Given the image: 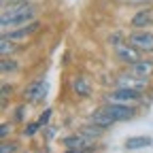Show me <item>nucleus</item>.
<instances>
[{"label": "nucleus", "instance_id": "nucleus-18", "mask_svg": "<svg viewBox=\"0 0 153 153\" xmlns=\"http://www.w3.org/2000/svg\"><path fill=\"white\" fill-rule=\"evenodd\" d=\"M121 2H126V4H149L153 0H121Z\"/></svg>", "mask_w": 153, "mask_h": 153}, {"label": "nucleus", "instance_id": "nucleus-3", "mask_svg": "<svg viewBox=\"0 0 153 153\" xmlns=\"http://www.w3.org/2000/svg\"><path fill=\"white\" fill-rule=\"evenodd\" d=\"M128 43L134 45L143 53H153V34L147 32V30H136L134 28L130 32V36H128Z\"/></svg>", "mask_w": 153, "mask_h": 153}, {"label": "nucleus", "instance_id": "nucleus-10", "mask_svg": "<svg viewBox=\"0 0 153 153\" xmlns=\"http://www.w3.org/2000/svg\"><path fill=\"white\" fill-rule=\"evenodd\" d=\"M130 72H134V74H138V76H149L153 74V60H140L136 62V64H132L130 66Z\"/></svg>", "mask_w": 153, "mask_h": 153}, {"label": "nucleus", "instance_id": "nucleus-13", "mask_svg": "<svg viewBox=\"0 0 153 153\" xmlns=\"http://www.w3.org/2000/svg\"><path fill=\"white\" fill-rule=\"evenodd\" d=\"M89 143H91V138H87L85 134H83V136H68V138H64V145L68 149H83Z\"/></svg>", "mask_w": 153, "mask_h": 153}, {"label": "nucleus", "instance_id": "nucleus-14", "mask_svg": "<svg viewBox=\"0 0 153 153\" xmlns=\"http://www.w3.org/2000/svg\"><path fill=\"white\" fill-rule=\"evenodd\" d=\"M15 45H13V38L9 36H2V43H0V51H2V55H9V51H13Z\"/></svg>", "mask_w": 153, "mask_h": 153}, {"label": "nucleus", "instance_id": "nucleus-1", "mask_svg": "<svg viewBox=\"0 0 153 153\" xmlns=\"http://www.w3.org/2000/svg\"><path fill=\"white\" fill-rule=\"evenodd\" d=\"M36 17V9L28 2H22V4H15L13 9H7L2 13V19H0V24H2V30H15V28H22L26 24H32Z\"/></svg>", "mask_w": 153, "mask_h": 153}, {"label": "nucleus", "instance_id": "nucleus-7", "mask_svg": "<svg viewBox=\"0 0 153 153\" xmlns=\"http://www.w3.org/2000/svg\"><path fill=\"white\" fill-rule=\"evenodd\" d=\"M26 100L28 102H41L45 100V96H47V81L45 79H36L34 83H30L26 87Z\"/></svg>", "mask_w": 153, "mask_h": 153}, {"label": "nucleus", "instance_id": "nucleus-5", "mask_svg": "<svg viewBox=\"0 0 153 153\" xmlns=\"http://www.w3.org/2000/svg\"><path fill=\"white\" fill-rule=\"evenodd\" d=\"M104 113H108L111 117L117 121H128L130 117H134V106H128V104H117V102H104L102 106Z\"/></svg>", "mask_w": 153, "mask_h": 153}, {"label": "nucleus", "instance_id": "nucleus-22", "mask_svg": "<svg viewBox=\"0 0 153 153\" xmlns=\"http://www.w3.org/2000/svg\"><path fill=\"white\" fill-rule=\"evenodd\" d=\"M66 153H87V151H83V149H68Z\"/></svg>", "mask_w": 153, "mask_h": 153}, {"label": "nucleus", "instance_id": "nucleus-20", "mask_svg": "<svg viewBox=\"0 0 153 153\" xmlns=\"http://www.w3.org/2000/svg\"><path fill=\"white\" fill-rule=\"evenodd\" d=\"M9 130H11V123H2V130H0V136L7 138L9 136Z\"/></svg>", "mask_w": 153, "mask_h": 153}, {"label": "nucleus", "instance_id": "nucleus-16", "mask_svg": "<svg viewBox=\"0 0 153 153\" xmlns=\"http://www.w3.org/2000/svg\"><path fill=\"white\" fill-rule=\"evenodd\" d=\"M49 119H51V108H47L43 115H41V119H38V123H41V126H47L49 123Z\"/></svg>", "mask_w": 153, "mask_h": 153}, {"label": "nucleus", "instance_id": "nucleus-6", "mask_svg": "<svg viewBox=\"0 0 153 153\" xmlns=\"http://www.w3.org/2000/svg\"><path fill=\"white\" fill-rule=\"evenodd\" d=\"M117 60L119 62H123V64H128V66H132V64H136L138 60H140V53L143 51H138L134 45H130V43H121V45H117Z\"/></svg>", "mask_w": 153, "mask_h": 153}, {"label": "nucleus", "instance_id": "nucleus-12", "mask_svg": "<svg viewBox=\"0 0 153 153\" xmlns=\"http://www.w3.org/2000/svg\"><path fill=\"white\" fill-rule=\"evenodd\" d=\"M153 143L151 136H130L126 140V149L128 151H136V149H143V147H149Z\"/></svg>", "mask_w": 153, "mask_h": 153}, {"label": "nucleus", "instance_id": "nucleus-23", "mask_svg": "<svg viewBox=\"0 0 153 153\" xmlns=\"http://www.w3.org/2000/svg\"><path fill=\"white\" fill-rule=\"evenodd\" d=\"M4 2H7V0H4ZM9 2L11 4H22V2H26V0H9Z\"/></svg>", "mask_w": 153, "mask_h": 153}, {"label": "nucleus", "instance_id": "nucleus-8", "mask_svg": "<svg viewBox=\"0 0 153 153\" xmlns=\"http://www.w3.org/2000/svg\"><path fill=\"white\" fill-rule=\"evenodd\" d=\"M153 26V9H140L136 15L132 17V28H136V30H145Z\"/></svg>", "mask_w": 153, "mask_h": 153}, {"label": "nucleus", "instance_id": "nucleus-9", "mask_svg": "<svg viewBox=\"0 0 153 153\" xmlns=\"http://www.w3.org/2000/svg\"><path fill=\"white\" fill-rule=\"evenodd\" d=\"M72 91H74L76 96H83V98L91 96V85H89V81H87V76L76 74L74 79H72Z\"/></svg>", "mask_w": 153, "mask_h": 153}, {"label": "nucleus", "instance_id": "nucleus-17", "mask_svg": "<svg viewBox=\"0 0 153 153\" xmlns=\"http://www.w3.org/2000/svg\"><path fill=\"white\" fill-rule=\"evenodd\" d=\"M15 68H17V64H15L13 60H11V62H9V60H2V72H9V70H15Z\"/></svg>", "mask_w": 153, "mask_h": 153}, {"label": "nucleus", "instance_id": "nucleus-15", "mask_svg": "<svg viewBox=\"0 0 153 153\" xmlns=\"http://www.w3.org/2000/svg\"><path fill=\"white\" fill-rule=\"evenodd\" d=\"M38 128H41V123H38V121H36V123H28V126L24 128V134H26V136H34Z\"/></svg>", "mask_w": 153, "mask_h": 153}, {"label": "nucleus", "instance_id": "nucleus-21", "mask_svg": "<svg viewBox=\"0 0 153 153\" xmlns=\"http://www.w3.org/2000/svg\"><path fill=\"white\" fill-rule=\"evenodd\" d=\"M13 94V87H9V85H2V98H7V96H11Z\"/></svg>", "mask_w": 153, "mask_h": 153}, {"label": "nucleus", "instance_id": "nucleus-2", "mask_svg": "<svg viewBox=\"0 0 153 153\" xmlns=\"http://www.w3.org/2000/svg\"><path fill=\"white\" fill-rule=\"evenodd\" d=\"M104 102H117V104H128V106H136L140 102V91L136 89H128V87H117L104 96Z\"/></svg>", "mask_w": 153, "mask_h": 153}, {"label": "nucleus", "instance_id": "nucleus-11", "mask_svg": "<svg viewBox=\"0 0 153 153\" xmlns=\"http://www.w3.org/2000/svg\"><path fill=\"white\" fill-rule=\"evenodd\" d=\"M89 119H91V123L100 126V128H104V130H106V128H111V126L115 123V119L111 117L108 113H104L102 108H98L96 113H91V117H89Z\"/></svg>", "mask_w": 153, "mask_h": 153}, {"label": "nucleus", "instance_id": "nucleus-19", "mask_svg": "<svg viewBox=\"0 0 153 153\" xmlns=\"http://www.w3.org/2000/svg\"><path fill=\"white\" fill-rule=\"evenodd\" d=\"M15 151V143H4L2 145V153H13Z\"/></svg>", "mask_w": 153, "mask_h": 153}, {"label": "nucleus", "instance_id": "nucleus-4", "mask_svg": "<svg viewBox=\"0 0 153 153\" xmlns=\"http://www.w3.org/2000/svg\"><path fill=\"white\" fill-rule=\"evenodd\" d=\"M115 85H117V87H128V89H136V91H145L149 87V79H147V76H138L134 72H126V74L117 76Z\"/></svg>", "mask_w": 153, "mask_h": 153}]
</instances>
